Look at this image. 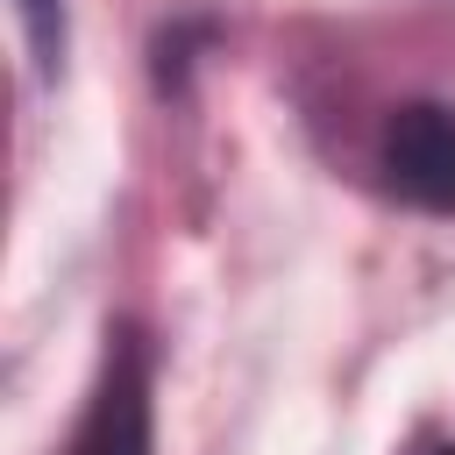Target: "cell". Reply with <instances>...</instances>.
I'll use <instances>...</instances> for the list:
<instances>
[{
  "label": "cell",
  "mask_w": 455,
  "mask_h": 455,
  "mask_svg": "<svg viewBox=\"0 0 455 455\" xmlns=\"http://www.w3.org/2000/svg\"><path fill=\"white\" fill-rule=\"evenodd\" d=\"M64 455H149V348L135 327L107 334L100 384H92Z\"/></svg>",
  "instance_id": "1"
},
{
  "label": "cell",
  "mask_w": 455,
  "mask_h": 455,
  "mask_svg": "<svg viewBox=\"0 0 455 455\" xmlns=\"http://www.w3.org/2000/svg\"><path fill=\"white\" fill-rule=\"evenodd\" d=\"M441 455H455V441H448V448H441Z\"/></svg>",
  "instance_id": "3"
},
{
  "label": "cell",
  "mask_w": 455,
  "mask_h": 455,
  "mask_svg": "<svg viewBox=\"0 0 455 455\" xmlns=\"http://www.w3.org/2000/svg\"><path fill=\"white\" fill-rule=\"evenodd\" d=\"M384 185L419 213H455V107H398L384 128Z\"/></svg>",
  "instance_id": "2"
}]
</instances>
